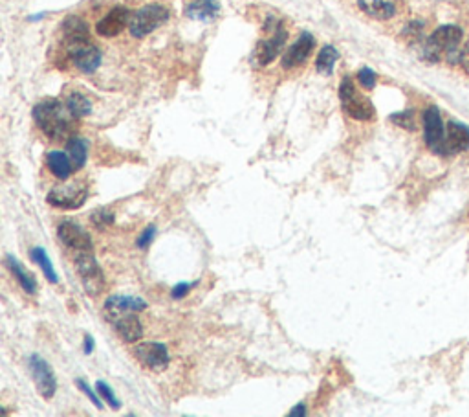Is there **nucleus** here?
Instances as JSON below:
<instances>
[{
    "instance_id": "nucleus-7",
    "label": "nucleus",
    "mask_w": 469,
    "mask_h": 417,
    "mask_svg": "<svg viewBox=\"0 0 469 417\" xmlns=\"http://www.w3.org/2000/svg\"><path fill=\"white\" fill-rule=\"evenodd\" d=\"M75 269L81 276L86 294L97 296L103 291L105 278H103V271L95 261L94 252H75Z\"/></svg>"
},
{
    "instance_id": "nucleus-20",
    "label": "nucleus",
    "mask_w": 469,
    "mask_h": 417,
    "mask_svg": "<svg viewBox=\"0 0 469 417\" xmlns=\"http://www.w3.org/2000/svg\"><path fill=\"white\" fill-rule=\"evenodd\" d=\"M220 12L217 0H187L185 2V15L195 21H211Z\"/></svg>"
},
{
    "instance_id": "nucleus-17",
    "label": "nucleus",
    "mask_w": 469,
    "mask_h": 417,
    "mask_svg": "<svg viewBox=\"0 0 469 417\" xmlns=\"http://www.w3.org/2000/svg\"><path fill=\"white\" fill-rule=\"evenodd\" d=\"M110 322L125 342H138L143 337V326L134 313H125V315L117 316Z\"/></svg>"
},
{
    "instance_id": "nucleus-22",
    "label": "nucleus",
    "mask_w": 469,
    "mask_h": 417,
    "mask_svg": "<svg viewBox=\"0 0 469 417\" xmlns=\"http://www.w3.org/2000/svg\"><path fill=\"white\" fill-rule=\"evenodd\" d=\"M67 107L70 109V113L75 116V118H83V116H88L90 111H92V103L84 94L81 92H70L67 96Z\"/></svg>"
},
{
    "instance_id": "nucleus-10",
    "label": "nucleus",
    "mask_w": 469,
    "mask_h": 417,
    "mask_svg": "<svg viewBox=\"0 0 469 417\" xmlns=\"http://www.w3.org/2000/svg\"><path fill=\"white\" fill-rule=\"evenodd\" d=\"M136 361L152 372H162L169 366V351L160 342H143L134 348Z\"/></svg>"
},
{
    "instance_id": "nucleus-29",
    "label": "nucleus",
    "mask_w": 469,
    "mask_h": 417,
    "mask_svg": "<svg viewBox=\"0 0 469 417\" xmlns=\"http://www.w3.org/2000/svg\"><path fill=\"white\" fill-rule=\"evenodd\" d=\"M358 79L363 89H369L370 91V89H374L376 87V74L374 70H370V68H361L358 74Z\"/></svg>"
},
{
    "instance_id": "nucleus-34",
    "label": "nucleus",
    "mask_w": 469,
    "mask_h": 417,
    "mask_svg": "<svg viewBox=\"0 0 469 417\" xmlns=\"http://www.w3.org/2000/svg\"><path fill=\"white\" fill-rule=\"evenodd\" d=\"M460 65L464 67V70L469 74V43L462 48V56H460Z\"/></svg>"
},
{
    "instance_id": "nucleus-30",
    "label": "nucleus",
    "mask_w": 469,
    "mask_h": 417,
    "mask_svg": "<svg viewBox=\"0 0 469 417\" xmlns=\"http://www.w3.org/2000/svg\"><path fill=\"white\" fill-rule=\"evenodd\" d=\"M154 236H156V228H154V226H149V228H145V230H143V234H141L140 239H138V247H140L141 250H145V248L152 243Z\"/></svg>"
},
{
    "instance_id": "nucleus-3",
    "label": "nucleus",
    "mask_w": 469,
    "mask_h": 417,
    "mask_svg": "<svg viewBox=\"0 0 469 417\" xmlns=\"http://www.w3.org/2000/svg\"><path fill=\"white\" fill-rule=\"evenodd\" d=\"M68 57L77 70L83 74L95 72L101 65V52L99 48L90 43L88 35L81 37H67Z\"/></svg>"
},
{
    "instance_id": "nucleus-4",
    "label": "nucleus",
    "mask_w": 469,
    "mask_h": 417,
    "mask_svg": "<svg viewBox=\"0 0 469 417\" xmlns=\"http://www.w3.org/2000/svg\"><path fill=\"white\" fill-rule=\"evenodd\" d=\"M339 100L341 107H343V111H345L350 118L359 120V122H370V120H374V105L370 103V100H367V98L361 96V94L356 91V87H354L350 78H343V81H341Z\"/></svg>"
},
{
    "instance_id": "nucleus-2",
    "label": "nucleus",
    "mask_w": 469,
    "mask_h": 417,
    "mask_svg": "<svg viewBox=\"0 0 469 417\" xmlns=\"http://www.w3.org/2000/svg\"><path fill=\"white\" fill-rule=\"evenodd\" d=\"M462 37L464 32L458 26H453V24L440 26L433 32V35L425 43L424 56L429 61H438L442 56H446L449 63H460L462 50H458V45H460Z\"/></svg>"
},
{
    "instance_id": "nucleus-6",
    "label": "nucleus",
    "mask_w": 469,
    "mask_h": 417,
    "mask_svg": "<svg viewBox=\"0 0 469 417\" xmlns=\"http://www.w3.org/2000/svg\"><path fill=\"white\" fill-rule=\"evenodd\" d=\"M88 199V186L84 182H70L62 186L53 188L46 201L61 210H77L81 208Z\"/></svg>"
},
{
    "instance_id": "nucleus-13",
    "label": "nucleus",
    "mask_w": 469,
    "mask_h": 417,
    "mask_svg": "<svg viewBox=\"0 0 469 417\" xmlns=\"http://www.w3.org/2000/svg\"><path fill=\"white\" fill-rule=\"evenodd\" d=\"M130 15L127 8H114L110 12L106 13L105 17L101 19L95 30L101 37H116L125 30V26H129Z\"/></svg>"
},
{
    "instance_id": "nucleus-9",
    "label": "nucleus",
    "mask_w": 469,
    "mask_h": 417,
    "mask_svg": "<svg viewBox=\"0 0 469 417\" xmlns=\"http://www.w3.org/2000/svg\"><path fill=\"white\" fill-rule=\"evenodd\" d=\"M424 136L431 151L442 155L444 140H446V125L442 122L440 111L436 107H429L424 113Z\"/></svg>"
},
{
    "instance_id": "nucleus-27",
    "label": "nucleus",
    "mask_w": 469,
    "mask_h": 417,
    "mask_svg": "<svg viewBox=\"0 0 469 417\" xmlns=\"http://www.w3.org/2000/svg\"><path fill=\"white\" fill-rule=\"evenodd\" d=\"M90 221H92V225H94L97 230H103V228H106V226H110L112 223H114V214L106 212V210H97V212L92 214Z\"/></svg>"
},
{
    "instance_id": "nucleus-19",
    "label": "nucleus",
    "mask_w": 469,
    "mask_h": 417,
    "mask_svg": "<svg viewBox=\"0 0 469 417\" xmlns=\"http://www.w3.org/2000/svg\"><path fill=\"white\" fill-rule=\"evenodd\" d=\"M46 164H48V170L51 171V175L57 177L59 181H68L73 168V162L70 155L62 151H50L46 155Z\"/></svg>"
},
{
    "instance_id": "nucleus-25",
    "label": "nucleus",
    "mask_w": 469,
    "mask_h": 417,
    "mask_svg": "<svg viewBox=\"0 0 469 417\" xmlns=\"http://www.w3.org/2000/svg\"><path fill=\"white\" fill-rule=\"evenodd\" d=\"M337 59H339V52L335 50L334 46L326 45L323 50L319 52L315 67H317V70L321 74H332V70H334V65H335V61H337Z\"/></svg>"
},
{
    "instance_id": "nucleus-28",
    "label": "nucleus",
    "mask_w": 469,
    "mask_h": 417,
    "mask_svg": "<svg viewBox=\"0 0 469 417\" xmlns=\"http://www.w3.org/2000/svg\"><path fill=\"white\" fill-rule=\"evenodd\" d=\"M391 120H392V122H394V124H396V125H400V127H403V129L414 131V114H413V111H407V113L394 114V116H391Z\"/></svg>"
},
{
    "instance_id": "nucleus-32",
    "label": "nucleus",
    "mask_w": 469,
    "mask_h": 417,
    "mask_svg": "<svg viewBox=\"0 0 469 417\" xmlns=\"http://www.w3.org/2000/svg\"><path fill=\"white\" fill-rule=\"evenodd\" d=\"M196 283H178V285H174L173 287V298H176V300H180V298H184L185 294L189 293L191 289L195 287Z\"/></svg>"
},
{
    "instance_id": "nucleus-31",
    "label": "nucleus",
    "mask_w": 469,
    "mask_h": 417,
    "mask_svg": "<svg viewBox=\"0 0 469 417\" xmlns=\"http://www.w3.org/2000/svg\"><path fill=\"white\" fill-rule=\"evenodd\" d=\"M77 388L81 390V392H83V394L86 395V397H88V399L92 401V403H94V405L97 406V408H103V405H101L99 397H97V395H95L94 392H92V388H90L88 384L84 383V381H81V379H77Z\"/></svg>"
},
{
    "instance_id": "nucleus-23",
    "label": "nucleus",
    "mask_w": 469,
    "mask_h": 417,
    "mask_svg": "<svg viewBox=\"0 0 469 417\" xmlns=\"http://www.w3.org/2000/svg\"><path fill=\"white\" fill-rule=\"evenodd\" d=\"M68 155L72 158L73 168H75V170H81L84 164H86V155H88V146H86V142L81 140V138H70V140H68Z\"/></svg>"
},
{
    "instance_id": "nucleus-26",
    "label": "nucleus",
    "mask_w": 469,
    "mask_h": 417,
    "mask_svg": "<svg viewBox=\"0 0 469 417\" xmlns=\"http://www.w3.org/2000/svg\"><path fill=\"white\" fill-rule=\"evenodd\" d=\"M95 388H97V394H99L101 397L108 403V406H110L112 410H117V408L121 406V403H119V399L114 395V392H112V388L108 386V384L101 383L99 381V383L95 384Z\"/></svg>"
},
{
    "instance_id": "nucleus-35",
    "label": "nucleus",
    "mask_w": 469,
    "mask_h": 417,
    "mask_svg": "<svg viewBox=\"0 0 469 417\" xmlns=\"http://www.w3.org/2000/svg\"><path fill=\"white\" fill-rule=\"evenodd\" d=\"M92 351H94V339L90 335H84V353L90 355Z\"/></svg>"
},
{
    "instance_id": "nucleus-12",
    "label": "nucleus",
    "mask_w": 469,
    "mask_h": 417,
    "mask_svg": "<svg viewBox=\"0 0 469 417\" xmlns=\"http://www.w3.org/2000/svg\"><path fill=\"white\" fill-rule=\"evenodd\" d=\"M57 234H59V239H61L64 245H67L70 250L75 252H94L92 248V239L86 232L77 226L72 221H62L59 228H57Z\"/></svg>"
},
{
    "instance_id": "nucleus-14",
    "label": "nucleus",
    "mask_w": 469,
    "mask_h": 417,
    "mask_svg": "<svg viewBox=\"0 0 469 417\" xmlns=\"http://www.w3.org/2000/svg\"><path fill=\"white\" fill-rule=\"evenodd\" d=\"M469 149V127L458 124V122H449L446 127V140H444V151L442 157L457 155V153L468 151Z\"/></svg>"
},
{
    "instance_id": "nucleus-24",
    "label": "nucleus",
    "mask_w": 469,
    "mask_h": 417,
    "mask_svg": "<svg viewBox=\"0 0 469 417\" xmlns=\"http://www.w3.org/2000/svg\"><path fill=\"white\" fill-rule=\"evenodd\" d=\"M29 256H32V260H34L35 263L40 267V271L45 272V276H46V280H48V282L50 283L59 282V278H57L56 271H53V265H51L50 258H48V254H46L43 248H39V247L32 248Z\"/></svg>"
},
{
    "instance_id": "nucleus-8",
    "label": "nucleus",
    "mask_w": 469,
    "mask_h": 417,
    "mask_svg": "<svg viewBox=\"0 0 469 417\" xmlns=\"http://www.w3.org/2000/svg\"><path fill=\"white\" fill-rule=\"evenodd\" d=\"M29 372H32V377H34V383L39 390L40 397L51 399L57 392V381L50 364L43 357L32 355L29 357Z\"/></svg>"
},
{
    "instance_id": "nucleus-5",
    "label": "nucleus",
    "mask_w": 469,
    "mask_h": 417,
    "mask_svg": "<svg viewBox=\"0 0 469 417\" xmlns=\"http://www.w3.org/2000/svg\"><path fill=\"white\" fill-rule=\"evenodd\" d=\"M167 19V8L158 6V4H151V6L141 8V10H138V12L130 17V34L134 35L136 39H141V37L152 34L158 26H162Z\"/></svg>"
},
{
    "instance_id": "nucleus-33",
    "label": "nucleus",
    "mask_w": 469,
    "mask_h": 417,
    "mask_svg": "<svg viewBox=\"0 0 469 417\" xmlns=\"http://www.w3.org/2000/svg\"><path fill=\"white\" fill-rule=\"evenodd\" d=\"M306 414H308L306 405H302V403H301V405L293 406L288 416H290V417H302V416H306Z\"/></svg>"
},
{
    "instance_id": "nucleus-1",
    "label": "nucleus",
    "mask_w": 469,
    "mask_h": 417,
    "mask_svg": "<svg viewBox=\"0 0 469 417\" xmlns=\"http://www.w3.org/2000/svg\"><path fill=\"white\" fill-rule=\"evenodd\" d=\"M34 120L50 140H70L77 118L70 113L67 103L45 100L35 105Z\"/></svg>"
},
{
    "instance_id": "nucleus-18",
    "label": "nucleus",
    "mask_w": 469,
    "mask_h": 417,
    "mask_svg": "<svg viewBox=\"0 0 469 417\" xmlns=\"http://www.w3.org/2000/svg\"><path fill=\"white\" fill-rule=\"evenodd\" d=\"M361 12L378 21H389L396 15V0H358Z\"/></svg>"
},
{
    "instance_id": "nucleus-15",
    "label": "nucleus",
    "mask_w": 469,
    "mask_h": 417,
    "mask_svg": "<svg viewBox=\"0 0 469 417\" xmlns=\"http://www.w3.org/2000/svg\"><path fill=\"white\" fill-rule=\"evenodd\" d=\"M147 302L138 298V296H123V294H116L105 302V315L108 320H114L117 316L125 315V313H138V311H145Z\"/></svg>"
},
{
    "instance_id": "nucleus-16",
    "label": "nucleus",
    "mask_w": 469,
    "mask_h": 417,
    "mask_svg": "<svg viewBox=\"0 0 469 417\" xmlns=\"http://www.w3.org/2000/svg\"><path fill=\"white\" fill-rule=\"evenodd\" d=\"M313 46H315L313 35H310L308 32L301 34V37L293 43V46H290V50L286 52V56L282 57V68L291 70V68L301 67L313 52Z\"/></svg>"
},
{
    "instance_id": "nucleus-21",
    "label": "nucleus",
    "mask_w": 469,
    "mask_h": 417,
    "mask_svg": "<svg viewBox=\"0 0 469 417\" xmlns=\"http://www.w3.org/2000/svg\"><path fill=\"white\" fill-rule=\"evenodd\" d=\"M6 263H8V267H10V271L13 272V276L17 278V282L21 283V287H23L26 293L28 294L37 293V283H35L34 276L24 271L23 265L19 263L17 258H13V256H8Z\"/></svg>"
},
{
    "instance_id": "nucleus-11",
    "label": "nucleus",
    "mask_w": 469,
    "mask_h": 417,
    "mask_svg": "<svg viewBox=\"0 0 469 417\" xmlns=\"http://www.w3.org/2000/svg\"><path fill=\"white\" fill-rule=\"evenodd\" d=\"M286 30L282 28V24L275 23V26L269 30V35L266 39L258 43L257 50H255V57H257L258 65H269L275 57L279 56V52L282 50V46L286 43Z\"/></svg>"
}]
</instances>
